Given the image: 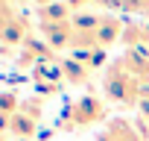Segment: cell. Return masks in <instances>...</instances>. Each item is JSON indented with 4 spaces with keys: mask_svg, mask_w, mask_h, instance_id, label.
<instances>
[{
    "mask_svg": "<svg viewBox=\"0 0 149 141\" xmlns=\"http://www.w3.org/2000/svg\"><path fill=\"white\" fill-rule=\"evenodd\" d=\"M0 141H9V135H6V132H3V129H0Z\"/></svg>",
    "mask_w": 149,
    "mask_h": 141,
    "instance_id": "15",
    "label": "cell"
},
{
    "mask_svg": "<svg viewBox=\"0 0 149 141\" xmlns=\"http://www.w3.org/2000/svg\"><path fill=\"white\" fill-rule=\"evenodd\" d=\"M97 141H143V132H137L126 118H114L105 123V129L100 132Z\"/></svg>",
    "mask_w": 149,
    "mask_h": 141,
    "instance_id": "7",
    "label": "cell"
},
{
    "mask_svg": "<svg viewBox=\"0 0 149 141\" xmlns=\"http://www.w3.org/2000/svg\"><path fill=\"white\" fill-rule=\"evenodd\" d=\"M47 62H58V56L41 35H32L18 47V68L21 70H29V68L35 70L38 65H47Z\"/></svg>",
    "mask_w": 149,
    "mask_h": 141,
    "instance_id": "4",
    "label": "cell"
},
{
    "mask_svg": "<svg viewBox=\"0 0 149 141\" xmlns=\"http://www.w3.org/2000/svg\"><path fill=\"white\" fill-rule=\"evenodd\" d=\"M97 123H108V103L97 94H85L73 100L58 118L61 129H82V126H97Z\"/></svg>",
    "mask_w": 149,
    "mask_h": 141,
    "instance_id": "2",
    "label": "cell"
},
{
    "mask_svg": "<svg viewBox=\"0 0 149 141\" xmlns=\"http://www.w3.org/2000/svg\"><path fill=\"white\" fill-rule=\"evenodd\" d=\"M123 30H126V21H123V18L102 12V18H100V24H97V30H94L97 47H100V50H108L111 44L123 41Z\"/></svg>",
    "mask_w": 149,
    "mask_h": 141,
    "instance_id": "5",
    "label": "cell"
},
{
    "mask_svg": "<svg viewBox=\"0 0 149 141\" xmlns=\"http://www.w3.org/2000/svg\"><path fill=\"white\" fill-rule=\"evenodd\" d=\"M123 44L126 50H149V21H126Z\"/></svg>",
    "mask_w": 149,
    "mask_h": 141,
    "instance_id": "8",
    "label": "cell"
},
{
    "mask_svg": "<svg viewBox=\"0 0 149 141\" xmlns=\"http://www.w3.org/2000/svg\"><path fill=\"white\" fill-rule=\"evenodd\" d=\"M26 38H32V24L15 3L0 0V41L6 47H21Z\"/></svg>",
    "mask_w": 149,
    "mask_h": 141,
    "instance_id": "3",
    "label": "cell"
},
{
    "mask_svg": "<svg viewBox=\"0 0 149 141\" xmlns=\"http://www.w3.org/2000/svg\"><path fill=\"white\" fill-rule=\"evenodd\" d=\"M21 109V97L15 91H0V118H9Z\"/></svg>",
    "mask_w": 149,
    "mask_h": 141,
    "instance_id": "11",
    "label": "cell"
},
{
    "mask_svg": "<svg viewBox=\"0 0 149 141\" xmlns=\"http://www.w3.org/2000/svg\"><path fill=\"white\" fill-rule=\"evenodd\" d=\"M32 3H35L38 9H47V6H53V3H61V0H32Z\"/></svg>",
    "mask_w": 149,
    "mask_h": 141,
    "instance_id": "13",
    "label": "cell"
},
{
    "mask_svg": "<svg viewBox=\"0 0 149 141\" xmlns=\"http://www.w3.org/2000/svg\"><path fill=\"white\" fill-rule=\"evenodd\" d=\"M137 115H140V126H149V82H146V85H143V91H140Z\"/></svg>",
    "mask_w": 149,
    "mask_h": 141,
    "instance_id": "12",
    "label": "cell"
},
{
    "mask_svg": "<svg viewBox=\"0 0 149 141\" xmlns=\"http://www.w3.org/2000/svg\"><path fill=\"white\" fill-rule=\"evenodd\" d=\"M120 59H123V65L132 70L143 85L149 82V50H126Z\"/></svg>",
    "mask_w": 149,
    "mask_h": 141,
    "instance_id": "9",
    "label": "cell"
},
{
    "mask_svg": "<svg viewBox=\"0 0 149 141\" xmlns=\"http://www.w3.org/2000/svg\"><path fill=\"white\" fill-rule=\"evenodd\" d=\"M143 82L132 74V70L123 65V59H111L102 70V97L105 103H114L120 109H137Z\"/></svg>",
    "mask_w": 149,
    "mask_h": 141,
    "instance_id": "1",
    "label": "cell"
},
{
    "mask_svg": "<svg viewBox=\"0 0 149 141\" xmlns=\"http://www.w3.org/2000/svg\"><path fill=\"white\" fill-rule=\"evenodd\" d=\"M70 18H73V9L64 3V0L47 6V9H38V24H64Z\"/></svg>",
    "mask_w": 149,
    "mask_h": 141,
    "instance_id": "10",
    "label": "cell"
},
{
    "mask_svg": "<svg viewBox=\"0 0 149 141\" xmlns=\"http://www.w3.org/2000/svg\"><path fill=\"white\" fill-rule=\"evenodd\" d=\"M100 3H102V0H85V6H88V9H91V6H94V9H100Z\"/></svg>",
    "mask_w": 149,
    "mask_h": 141,
    "instance_id": "14",
    "label": "cell"
},
{
    "mask_svg": "<svg viewBox=\"0 0 149 141\" xmlns=\"http://www.w3.org/2000/svg\"><path fill=\"white\" fill-rule=\"evenodd\" d=\"M3 3H15V0H3Z\"/></svg>",
    "mask_w": 149,
    "mask_h": 141,
    "instance_id": "16",
    "label": "cell"
},
{
    "mask_svg": "<svg viewBox=\"0 0 149 141\" xmlns=\"http://www.w3.org/2000/svg\"><path fill=\"white\" fill-rule=\"evenodd\" d=\"M73 21V18H70ZM64 21V24H38V35L58 53V50H67L70 53V44H73V24Z\"/></svg>",
    "mask_w": 149,
    "mask_h": 141,
    "instance_id": "6",
    "label": "cell"
}]
</instances>
